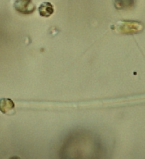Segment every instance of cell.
<instances>
[{"instance_id": "3", "label": "cell", "mask_w": 145, "mask_h": 159, "mask_svg": "<svg viewBox=\"0 0 145 159\" xmlns=\"http://www.w3.org/2000/svg\"><path fill=\"white\" fill-rule=\"evenodd\" d=\"M38 11H39L40 15L42 17H50L54 12L53 6L48 2H44L40 5Z\"/></svg>"}, {"instance_id": "5", "label": "cell", "mask_w": 145, "mask_h": 159, "mask_svg": "<svg viewBox=\"0 0 145 159\" xmlns=\"http://www.w3.org/2000/svg\"><path fill=\"white\" fill-rule=\"evenodd\" d=\"M14 103L11 99H2L1 100V110L2 112L7 113L9 111L14 110Z\"/></svg>"}, {"instance_id": "2", "label": "cell", "mask_w": 145, "mask_h": 159, "mask_svg": "<svg viewBox=\"0 0 145 159\" xmlns=\"http://www.w3.org/2000/svg\"><path fill=\"white\" fill-rule=\"evenodd\" d=\"M15 8L20 13L29 14L35 10V7L32 3L31 0H16Z\"/></svg>"}, {"instance_id": "1", "label": "cell", "mask_w": 145, "mask_h": 159, "mask_svg": "<svg viewBox=\"0 0 145 159\" xmlns=\"http://www.w3.org/2000/svg\"><path fill=\"white\" fill-rule=\"evenodd\" d=\"M118 33L125 35H133L139 33L144 29L143 23L133 20H121L115 25Z\"/></svg>"}, {"instance_id": "4", "label": "cell", "mask_w": 145, "mask_h": 159, "mask_svg": "<svg viewBox=\"0 0 145 159\" xmlns=\"http://www.w3.org/2000/svg\"><path fill=\"white\" fill-rule=\"evenodd\" d=\"M134 0H115V7L118 10H124V9L131 8L134 5Z\"/></svg>"}]
</instances>
